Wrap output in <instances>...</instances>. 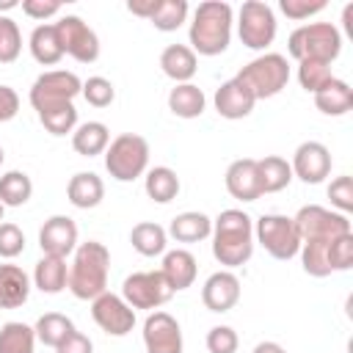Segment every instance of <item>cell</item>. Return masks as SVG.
<instances>
[{
    "instance_id": "6da1fadb",
    "label": "cell",
    "mask_w": 353,
    "mask_h": 353,
    "mask_svg": "<svg viewBox=\"0 0 353 353\" xmlns=\"http://www.w3.org/2000/svg\"><path fill=\"white\" fill-rule=\"evenodd\" d=\"M212 256L223 268H240L254 254V221L243 210H223L212 221Z\"/></svg>"
},
{
    "instance_id": "7a4b0ae2",
    "label": "cell",
    "mask_w": 353,
    "mask_h": 353,
    "mask_svg": "<svg viewBox=\"0 0 353 353\" xmlns=\"http://www.w3.org/2000/svg\"><path fill=\"white\" fill-rule=\"evenodd\" d=\"M108 270H110V251L97 240L80 243L69 265L66 287L74 298L94 301L108 290Z\"/></svg>"
},
{
    "instance_id": "3957f363",
    "label": "cell",
    "mask_w": 353,
    "mask_h": 353,
    "mask_svg": "<svg viewBox=\"0 0 353 353\" xmlns=\"http://www.w3.org/2000/svg\"><path fill=\"white\" fill-rule=\"evenodd\" d=\"M190 50L199 55H221L232 39V6L223 0H204L193 11Z\"/></svg>"
},
{
    "instance_id": "277c9868",
    "label": "cell",
    "mask_w": 353,
    "mask_h": 353,
    "mask_svg": "<svg viewBox=\"0 0 353 353\" xmlns=\"http://www.w3.org/2000/svg\"><path fill=\"white\" fill-rule=\"evenodd\" d=\"M287 50L298 63L301 61L331 63L342 52V36H339L336 25H331V22H309L290 33Z\"/></svg>"
},
{
    "instance_id": "5b68a950",
    "label": "cell",
    "mask_w": 353,
    "mask_h": 353,
    "mask_svg": "<svg viewBox=\"0 0 353 353\" xmlns=\"http://www.w3.org/2000/svg\"><path fill=\"white\" fill-rule=\"evenodd\" d=\"M149 165V143L135 132H124L113 138L105 149V168L116 182H135L146 174Z\"/></svg>"
},
{
    "instance_id": "8992f818",
    "label": "cell",
    "mask_w": 353,
    "mask_h": 353,
    "mask_svg": "<svg viewBox=\"0 0 353 353\" xmlns=\"http://www.w3.org/2000/svg\"><path fill=\"white\" fill-rule=\"evenodd\" d=\"M237 80L254 94V99H270L290 83V63L279 52H265L237 72Z\"/></svg>"
},
{
    "instance_id": "52a82bcc",
    "label": "cell",
    "mask_w": 353,
    "mask_h": 353,
    "mask_svg": "<svg viewBox=\"0 0 353 353\" xmlns=\"http://www.w3.org/2000/svg\"><path fill=\"white\" fill-rule=\"evenodd\" d=\"M80 88H83V80L74 72L52 69V72H44V74H39L33 80V85H30V105H33L36 116L50 113L55 108L72 105V99L80 94Z\"/></svg>"
},
{
    "instance_id": "ba28073f",
    "label": "cell",
    "mask_w": 353,
    "mask_h": 353,
    "mask_svg": "<svg viewBox=\"0 0 353 353\" xmlns=\"http://www.w3.org/2000/svg\"><path fill=\"white\" fill-rule=\"evenodd\" d=\"M254 237L256 243L273 256V259H292L301 251V237L295 229V221L290 215H279V212H268L254 223Z\"/></svg>"
},
{
    "instance_id": "9c48e42d",
    "label": "cell",
    "mask_w": 353,
    "mask_h": 353,
    "mask_svg": "<svg viewBox=\"0 0 353 353\" xmlns=\"http://www.w3.org/2000/svg\"><path fill=\"white\" fill-rule=\"evenodd\" d=\"M237 33H240V41L248 50L270 47L273 39H276V14H273V8L262 0H245L240 6V17H237Z\"/></svg>"
},
{
    "instance_id": "30bf717a",
    "label": "cell",
    "mask_w": 353,
    "mask_h": 353,
    "mask_svg": "<svg viewBox=\"0 0 353 353\" xmlns=\"http://www.w3.org/2000/svg\"><path fill=\"white\" fill-rule=\"evenodd\" d=\"M171 295H174V290L160 270L132 273L121 284V298L132 309H160Z\"/></svg>"
},
{
    "instance_id": "8fae6325",
    "label": "cell",
    "mask_w": 353,
    "mask_h": 353,
    "mask_svg": "<svg viewBox=\"0 0 353 353\" xmlns=\"http://www.w3.org/2000/svg\"><path fill=\"white\" fill-rule=\"evenodd\" d=\"M301 243L303 240H328V237H339L350 232V221L342 212H331L320 204H306L298 210V215L292 218Z\"/></svg>"
},
{
    "instance_id": "7c38bea8",
    "label": "cell",
    "mask_w": 353,
    "mask_h": 353,
    "mask_svg": "<svg viewBox=\"0 0 353 353\" xmlns=\"http://www.w3.org/2000/svg\"><path fill=\"white\" fill-rule=\"evenodd\" d=\"M55 30H58L63 55H72L80 63H94L99 58V39L80 17H74V14L61 17L55 22Z\"/></svg>"
},
{
    "instance_id": "4fadbf2b",
    "label": "cell",
    "mask_w": 353,
    "mask_h": 353,
    "mask_svg": "<svg viewBox=\"0 0 353 353\" xmlns=\"http://www.w3.org/2000/svg\"><path fill=\"white\" fill-rule=\"evenodd\" d=\"M91 317L110 336H127L135 325V309L121 295H113L108 290L91 301Z\"/></svg>"
},
{
    "instance_id": "5bb4252c",
    "label": "cell",
    "mask_w": 353,
    "mask_h": 353,
    "mask_svg": "<svg viewBox=\"0 0 353 353\" xmlns=\"http://www.w3.org/2000/svg\"><path fill=\"white\" fill-rule=\"evenodd\" d=\"M146 353H182V328L168 312H152L143 320Z\"/></svg>"
},
{
    "instance_id": "9a60e30c",
    "label": "cell",
    "mask_w": 353,
    "mask_h": 353,
    "mask_svg": "<svg viewBox=\"0 0 353 353\" xmlns=\"http://www.w3.org/2000/svg\"><path fill=\"white\" fill-rule=\"evenodd\" d=\"M292 176L303 179L306 185H317L331 174V152L320 141H303L292 154Z\"/></svg>"
},
{
    "instance_id": "2e32d148",
    "label": "cell",
    "mask_w": 353,
    "mask_h": 353,
    "mask_svg": "<svg viewBox=\"0 0 353 353\" xmlns=\"http://www.w3.org/2000/svg\"><path fill=\"white\" fill-rule=\"evenodd\" d=\"M39 245L41 254L47 256H61L66 259L69 254H74L77 248V226L69 215H52L44 221V226L39 229Z\"/></svg>"
},
{
    "instance_id": "e0dca14e",
    "label": "cell",
    "mask_w": 353,
    "mask_h": 353,
    "mask_svg": "<svg viewBox=\"0 0 353 353\" xmlns=\"http://www.w3.org/2000/svg\"><path fill=\"white\" fill-rule=\"evenodd\" d=\"M240 301V279L232 270H218L212 273L204 287H201V303L210 312H229Z\"/></svg>"
},
{
    "instance_id": "ac0fdd59",
    "label": "cell",
    "mask_w": 353,
    "mask_h": 353,
    "mask_svg": "<svg viewBox=\"0 0 353 353\" xmlns=\"http://www.w3.org/2000/svg\"><path fill=\"white\" fill-rule=\"evenodd\" d=\"M226 190L237 201H256L262 196L259 168L254 157H240L226 168Z\"/></svg>"
},
{
    "instance_id": "d6986e66",
    "label": "cell",
    "mask_w": 353,
    "mask_h": 353,
    "mask_svg": "<svg viewBox=\"0 0 353 353\" xmlns=\"http://www.w3.org/2000/svg\"><path fill=\"white\" fill-rule=\"evenodd\" d=\"M215 110L223 116V119H245L251 110H254V105H256V99H254V94L237 80V77H232V80H226V83H221V88L215 91Z\"/></svg>"
},
{
    "instance_id": "ffe728a7",
    "label": "cell",
    "mask_w": 353,
    "mask_h": 353,
    "mask_svg": "<svg viewBox=\"0 0 353 353\" xmlns=\"http://www.w3.org/2000/svg\"><path fill=\"white\" fill-rule=\"evenodd\" d=\"M196 256L190 254V251H185V248H174V251H168L165 256H163V268H160V273L165 276V281L171 284V290L174 292H179V290H188L193 281H196Z\"/></svg>"
},
{
    "instance_id": "44dd1931",
    "label": "cell",
    "mask_w": 353,
    "mask_h": 353,
    "mask_svg": "<svg viewBox=\"0 0 353 353\" xmlns=\"http://www.w3.org/2000/svg\"><path fill=\"white\" fill-rule=\"evenodd\" d=\"M30 295V279L19 265H0V309H19Z\"/></svg>"
},
{
    "instance_id": "7402d4cb",
    "label": "cell",
    "mask_w": 353,
    "mask_h": 353,
    "mask_svg": "<svg viewBox=\"0 0 353 353\" xmlns=\"http://www.w3.org/2000/svg\"><path fill=\"white\" fill-rule=\"evenodd\" d=\"M160 69L174 83H190V77L199 69V61H196V52L188 44H168L160 52Z\"/></svg>"
},
{
    "instance_id": "603a6c76",
    "label": "cell",
    "mask_w": 353,
    "mask_h": 353,
    "mask_svg": "<svg viewBox=\"0 0 353 353\" xmlns=\"http://www.w3.org/2000/svg\"><path fill=\"white\" fill-rule=\"evenodd\" d=\"M66 196L77 210H91L105 199V185L94 171H77L66 185Z\"/></svg>"
},
{
    "instance_id": "cb8c5ba5",
    "label": "cell",
    "mask_w": 353,
    "mask_h": 353,
    "mask_svg": "<svg viewBox=\"0 0 353 353\" xmlns=\"http://www.w3.org/2000/svg\"><path fill=\"white\" fill-rule=\"evenodd\" d=\"M314 105L320 113L325 116H345L353 108V88L345 80L331 77L317 94H314Z\"/></svg>"
},
{
    "instance_id": "d4e9b609",
    "label": "cell",
    "mask_w": 353,
    "mask_h": 353,
    "mask_svg": "<svg viewBox=\"0 0 353 353\" xmlns=\"http://www.w3.org/2000/svg\"><path fill=\"white\" fill-rule=\"evenodd\" d=\"M30 55L41 63V66H55L61 58H63V47H61V39H58V30H55V22L52 25H36L33 33H30Z\"/></svg>"
},
{
    "instance_id": "484cf974",
    "label": "cell",
    "mask_w": 353,
    "mask_h": 353,
    "mask_svg": "<svg viewBox=\"0 0 353 353\" xmlns=\"http://www.w3.org/2000/svg\"><path fill=\"white\" fill-rule=\"evenodd\" d=\"M204 105H207V97L199 85L193 83H176L168 94V110L179 119H196L204 113Z\"/></svg>"
},
{
    "instance_id": "4316f807",
    "label": "cell",
    "mask_w": 353,
    "mask_h": 353,
    "mask_svg": "<svg viewBox=\"0 0 353 353\" xmlns=\"http://www.w3.org/2000/svg\"><path fill=\"white\" fill-rule=\"evenodd\" d=\"M168 234L176 240V243H199V240H207L212 234V221L204 215V212H179L171 226H168Z\"/></svg>"
},
{
    "instance_id": "83f0119b",
    "label": "cell",
    "mask_w": 353,
    "mask_h": 353,
    "mask_svg": "<svg viewBox=\"0 0 353 353\" xmlns=\"http://www.w3.org/2000/svg\"><path fill=\"white\" fill-rule=\"evenodd\" d=\"M66 279H69V268H66V259L61 256H41L36 262V270H33V284L47 292V295H55L66 287Z\"/></svg>"
},
{
    "instance_id": "f1b7e54d",
    "label": "cell",
    "mask_w": 353,
    "mask_h": 353,
    "mask_svg": "<svg viewBox=\"0 0 353 353\" xmlns=\"http://www.w3.org/2000/svg\"><path fill=\"white\" fill-rule=\"evenodd\" d=\"M108 143H110V132L102 121H85V124L74 127V132H72V146L83 157L102 154L108 149Z\"/></svg>"
},
{
    "instance_id": "f546056e",
    "label": "cell",
    "mask_w": 353,
    "mask_h": 353,
    "mask_svg": "<svg viewBox=\"0 0 353 353\" xmlns=\"http://www.w3.org/2000/svg\"><path fill=\"white\" fill-rule=\"evenodd\" d=\"M143 188H146V196H149L152 201L168 204V201H174L176 193H179V176H176V171L168 168V165H154L152 171H146Z\"/></svg>"
},
{
    "instance_id": "4dcf8cb0",
    "label": "cell",
    "mask_w": 353,
    "mask_h": 353,
    "mask_svg": "<svg viewBox=\"0 0 353 353\" xmlns=\"http://www.w3.org/2000/svg\"><path fill=\"white\" fill-rule=\"evenodd\" d=\"M130 243H132V248H135L141 256H157V254H163L165 245H168V232H165L160 223L143 221V223H135V226H132Z\"/></svg>"
},
{
    "instance_id": "1f68e13d",
    "label": "cell",
    "mask_w": 353,
    "mask_h": 353,
    "mask_svg": "<svg viewBox=\"0 0 353 353\" xmlns=\"http://www.w3.org/2000/svg\"><path fill=\"white\" fill-rule=\"evenodd\" d=\"M256 168H259L262 193H279V190H284L292 182V168L279 154H268V157L256 160Z\"/></svg>"
},
{
    "instance_id": "d6a6232c",
    "label": "cell",
    "mask_w": 353,
    "mask_h": 353,
    "mask_svg": "<svg viewBox=\"0 0 353 353\" xmlns=\"http://www.w3.org/2000/svg\"><path fill=\"white\" fill-rule=\"evenodd\" d=\"M33 331H36V339H39L41 345L58 347V345L74 331V323H72L66 314H61V312H47V314H41V317L36 320Z\"/></svg>"
},
{
    "instance_id": "836d02e7",
    "label": "cell",
    "mask_w": 353,
    "mask_h": 353,
    "mask_svg": "<svg viewBox=\"0 0 353 353\" xmlns=\"http://www.w3.org/2000/svg\"><path fill=\"white\" fill-rule=\"evenodd\" d=\"M33 196V182L25 171H8L0 176V204L3 207H22Z\"/></svg>"
},
{
    "instance_id": "e575fe53",
    "label": "cell",
    "mask_w": 353,
    "mask_h": 353,
    "mask_svg": "<svg viewBox=\"0 0 353 353\" xmlns=\"http://www.w3.org/2000/svg\"><path fill=\"white\" fill-rule=\"evenodd\" d=\"M36 331L19 320H11L0 328V353H33Z\"/></svg>"
},
{
    "instance_id": "d590c367",
    "label": "cell",
    "mask_w": 353,
    "mask_h": 353,
    "mask_svg": "<svg viewBox=\"0 0 353 353\" xmlns=\"http://www.w3.org/2000/svg\"><path fill=\"white\" fill-rule=\"evenodd\" d=\"M185 19H188V3L185 0H160L157 8H154V14L149 17V22L157 30H163V33L176 30Z\"/></svg>"
},
{
    "instance_id": "8d00e7d4",
    "label": "cell",
    "mask_w": 353,
    "mask_h": 353,
    "mask_svg": "<svg viewBox=\"0 0 353 353\" xmlns=\"http://www.w3.org/2000/svg\"><path fill=\"white\" fill-rule=\"evenodd\" d=\"M331 77H334L331 63H320V61H301L298 63V83L309 94H317Z\"/></svg>"
},
{
    "instance_id": "74e56055",
    "label": "cell",
    "mask_w": 353,
    "mask_h": 353,
    "mask_svg": "<svg viewBox=\"0 0 353 353\" xmlns=\"http://www.w3.org/2000/svg\"><path fill=\"white\" fill-rule=\"evenodd\" d=\"M39 121L44 124V130L50 135H66V132H74L77 127V108L74 102L72 105H63V108H55L50 113H41Z\"/></svg>"
},
{
    "instance_id": "f35d334b",
    "label": "cell",
    "mask_w": 353,
    "mask_h": 353,
    "mask_svg": "<svg viewBox=\"0 0 353 353\" xmlns=\"http://www.w3.org/2000/svg\"><path fill=\"white\" fill-rule=\"evenodd\" d=\"M22 50V33L11 17H0V63H14Z\"/></svg>"
},
{
    "instance_id": "ab89813d",
    "label": "cell",
    "mask_w": 353,
    "mask_h": 353,
    "mask_svg": "<svg viewBox=\"0 0 353 353\" xmlns=\"http://www.w3.org/2000/svg\"><path fill=\"white\" fill-rule=\"evenodd\" d=\"M80 94H83L85 102L94 105V108H108V105L116 99V88H113V83H110L108 77H99V74L88 77V80L83 83Z\"/></svg>"
},
{
    "instance_id": "60d3db41",
    "label": "cell",
    "mask_w": 353,
    "mask_h": 353,
    "mask_svg": "<svg viewBox=\"0 0 353 353\" xmlns=\"http://www.w3.org/2000/svg\"><path fill=\"white\" fill-rule=\"evenodd\" d=\"M328 268H331V273L353 268V232L339 234L331 243V248H328Z\"/></svg>"
},
{
    "instance_id": "b9f144b4",
    "label": "cell",
    "mask_w": 353,
    "mask_h": 353,
    "mask_svg": "<svg viewBox=\"0 0 353 353\" xmlns=\"http://www.w3.org/2000/svg\"><path fill=\"white\" fill-rule=\"evenodd\" d=\"M237 331L232 325H212L207 331V350L210 353H237Z\"/></svg>"
},
{
    "instance_id": "7bdbcfd3",
    "label": "cell",
    "mask_w": 353,
    "mask_h": 353,
    "mask_svg": "<svg viewBox=\"0 0 353 353\" xmlns=\"http://www.w3.org/2000/svg\"><path fill=\"white\" fill-rule=\"evenodd\" d=\"M328 199H331V204L342 212V215H347L350 210H353V179L345 174V176H336L331 185H328Z\"/></svg>"
},
{
    "instance_id": "ee69618b",
    "label": "cell",
    "mask_w": 353,
    "mask_h": 353,
    "mask_svg": "<svg viewBox=\"0 0 353 353\" xmlns=\"http://www.w3.org/2000/svg\"><path fill=\"white\" fill-rule=\"evenodd\" d=\"M25 248V234L17 223H0V256L14 259Z\"/></svg>"
},
{
    "instance_id": "f6af8a7d",
    "label": "cell",
    "mask_w": 353,
    "mask_h": 353,
    "mask_svg": "<svg viewBox=\"0 0 353 353\" xmlns=\"http://www.w3.org/2000/svg\"><path fill=\"white\" fill-rule=\"evenodd\" d=\"M279 8L287 14V19L301 22V19H309L312 14L323 11L325 8V0H281Z\"/></svg>"
},
{
    "instance_id": "bcb514c9",
    "label": "cell",
    "mask_w": 353,
    "mask_h": 353,
    "mask_svg": "<svg viewBox=\"0 0 353 353\" xmlns=\"http://www.w3.org/2000/svg\"><path fill=\"white\" fill-rule=\"evenodd\" d=\"M22 11L30 17V19H50L61 11V3L58 0H22Z\"/></svg>"
},
{
    "instance_id": "7dc6e473",
    "label": "cell",
    "mask_w": 353,
    "mask_h": 353,
    "mask_svg": "<svg viewBox=\"0 0 353 353\" xmlns=\"http://www.w3.org/2000/svg\"><path fill=\"white\" fill-rule=\"evenodd\" d=\"M55 353H94V345H91V339H88L85 334L72 331V334L55 347Z\"/></svg>"
},
{
    "instance_id": "c3c4849f",
    "label": "cell",
    "mask_w": 353,
    "mask_h": 353,
    "mask_svg": "<svg viewBox=\"0 0 353 353\" xmlns=\"http://www.w3.org/2000/svg\"><path fill=\"white\" fill-rule=\"evenodd\" d=\"M19 113V97L11 85H0V124L11 121Z\"/></svg>"
},
{
    "instance_id": "681fc988",
    "label": "cell",
    "mask_w": 353,
    "mask_h": 353,
    "mask_svg": "<svg viewBox=\"0 0 353 353\" xmlns=\"http://www.w3.org/2000/svg\"><path fill=\"white\" fill-rule=\"evenodd\" d=\"M157 3H160V0H130V3H127V11H130V14H135V17L149 19V17L154 14Z\"/></svg>"
},
{
    "instance_id": "f907efd6",
    "label": "cell",
    "mask_w": 353,
    "mask_h": 353,
    "mask_svg": "<svg viewBox=\"0 0 353 353\" xmlns=\"http://www.w3.org/2000/svg\"><path fill=\"white\" fill-rule=\"evenodd\" d=\"M254 353H287L279 342H259L256 347H254Z\"/></svg>"
},
{
    "instance_id": "816d5d0a",
    "label": "cell",
    "mask_w": 353,
    "mask_h": 353,
    "mask_svg": "<svg viewBox=\"0 0 353 353\" xmlns=\"http://www.w3.org/2000/svg\"><path fill=\"white\" fill-rule=\"evenodd\" d=\"M14 6H17L14 0H0V8H14Z\"/></svg>"
},
{
    "instance_id": "f5cc1de1",
    "label": "cell",
    "mask_w": 353,
    "mask_h": 353,
    "mask_svg": "<svg viewBox=\"0 0 353 353\" xmlns=\"http://www.w3.org/2000/svg\"><path fill=\"white\" fill-rule=\"evenodd\" d=\"M3 210H6V207H3V204H0V223H3Z\"/></svg>"
},
{
    "instance_id": "db71d44e",
    "label": "cell",
    "mask_w": 353,
    "mask_h": 353,
    "mask_svg": "<svg viewBox=\"0 0 353 353\" xmlns=\"http://www.w3.org/2000/svg\"><path fill=\"white\" fill-rule=\"evenodd\" d=\"M3 157H6V154H3V146H0V165H3Z\"/></svg>"
}]
</instances>
